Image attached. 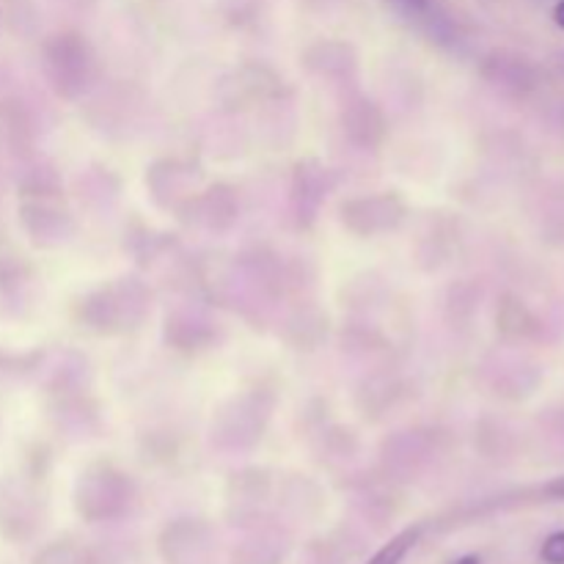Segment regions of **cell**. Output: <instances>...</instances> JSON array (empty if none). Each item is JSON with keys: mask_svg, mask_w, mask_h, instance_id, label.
I'll list each match as a JSON object with an SVG mask.
<instances>
[{"mask_svg": "<svg viewBox=\"0 0 564 564\" xmlns=\"http://www.w3.org/2000/svg\"><path fill=\"white\" fill-rule=\"evenodd\" d=\"M545 494L556 496V499H564V477L556 479V482H551L549 488H545Z\"/></svg>", "mask_w": 564, "mask_h": 564, "instance_id": "obj_3", "label": "cell"}, {"mask_svg": "<svg viewBox=\"0 0 564 564\" xmlns=\"http://www.w3.org/2000/svg\"><path fill=\"white\" fill-rule=\"evenodd\" d=\"M554 22L564 31V0H560V3H556V9H554Z\"/></svg>", "mask_w": 564, "mask_h": 564, "instance_id": "obj_4", "label": "cell"}, {"mask_svg": "<svg viewBox=\"0 0 564 564\" xmlns=\"http://www.w3.org/2000/svg\"><path fill=\"white\" fill-rule=\"evenodd\" d=\"M416 540H419L416 529H408V532L397 534L391 543H386L367 564H402L405 562V556L411 554L413 545H416Z\"/></svg>", "mask_w": 564, "mask_h": 564, "instance_id": "obj_1", "label": "cell"}, {"mask_svg": "<svg viewBox=\"0 0 564 564\" xmlns=\"http://www.w3.org/2000/svg\"><path fill=\"white\" fill-rule=\"evenodd\" d=\"M545 564H564V532H554L545 538L543 549H540Z\"/></svg>", "mask_w": 564, "mask_h": 564, "instance_id": "obj_2", "label": "cell"}, {"mask_svg": "<svg viewBox=\"0 0 564 564\" xmlns=\"http://www.w3.org/2000/svg\"><path fill=\"white\" fill-rule=\"evenodd\" d=\"M455 564H482V562H479V556H463V560H457Z\"/></svg>", "mask_w": 564, "mask_h": 564, "instance_id": "obj_5", "label": "cell"}]
</instances>
